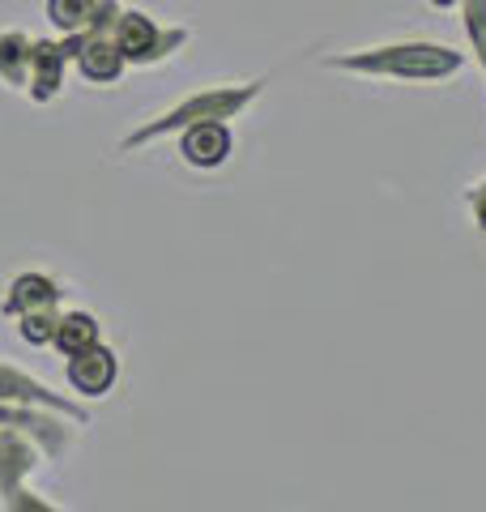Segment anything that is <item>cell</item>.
<instances>
[{"instance_id":"obj_1","label":"cell","mask_w":486,"mask_h":512,"mask_svg":"<svg viewBox=\"0 0 486 512\" xmlns=\"http://www.w3.org/2000/svg\"><path fill=\"white\" fill-rule=\"evenodd\" d=\"M333 69L371 73V77H405V82H440L452 77L465 64L461 52L440 43H393V47H371L359 56H333Z\"/></svg>"},{"instance_id":"obj_3","label":"cell","mask_w":486,"mask_h":512,"mask_svg":"<svg viewBox=\"0 0 486 512\" xmlns=\"http://www.w3.org/2000/svg\"><path fill=\"white\" fill-rule=\"evenodd\" d=\"M69 380H73V389L90 393V397L107 393L111 380H116V355H111V350H103V346L77 350L73 363H69Z\"/></svg>"},{"instance_id":"obj_7","label":"cell","mask_w":486,"mask_h":512,"mask_svg":"<svg viewBox=\"0 0 486 512\" xmlns=\"http://www.w3.org/2000/svg\"><path fill=\"white\" fill-rule=\"evenodd\" d=\"M120 26V52L124 56H133V60H145V56H158V35H154V26L141 18V13H124V18L116 22Z\"/></svg>"},{"instance_id":"obj_4","label":"cell","mask_w":486,"mask_h":512,"mask_svg":"<svg viewBox=\"0 0 486 512\" xmlns=\"http://www.w3.org/2000/svg\"><path fill=\"white\" fill-rule=\"evenodd\" d=\"M231 154V133L218 124V120H205V124H188L184 133V158L197 167H214Z\"/></svg>"},{"instance_id":"obj_6","label":"cell","mask_w":486,"mask_h":512,"mask_svg":"<svg viewBox=\"0 0 486 512\" xmlns=\"http://www.w3.org/2000/svg\"><path fill=\"white\" fill-rule=\"evenodd\" d=\"M56 299H60L56 282H47L39 274H26V278L13 282V295L5 303V312H39V308H52Z\"/></svg>"},{"instance_id":"obj_13","label":"cell","mask_w":486,"mask_h":512,"mask_svg":"<svg viewBox=\"0 0 486 512\" xmlns=\"http://www.w3.org/2000/svg\"><path fill=\"white\" fill-rule=\"evenodd\" d=\"M47 9H52V18H56L60 30H77V26H86L94 0H52Z\"/></svg>"},{"instance_id":"obj_15","label":"cell","mask_w":486,"mask_h":512,"mask_svg":"<svg viewBox=\"0 0 486 512\" xmlns=\"http://www.w3.org/2000/svg\"><path fill=\"white\" fill-rule=\"evenodd\" d=\"M469 210H474L478 231H486V180L478 188H469Z\"/></svg>"},{"instance_id":"obj_8","label":"cell","mask_w":486,"mask_h":512,"mask_svg":"<svg viewBox=\"0 0 486 512\" xmlns=\"http://www.w3.org/2000/svg\"><path fill=\"white\" fill-rule=\"evenodd\" d=\"M81 73L94 77V82H111V77L120 73V47H111L94 35L86 47H81Z\"/></svg>"},{"instance_id":"obj_2","label":"cell","mask_w":486,"mask_h":512,"mask_svg":"<svg viewBox=\"0 0 486 512\" xmlns=\"http://www.w3.org/2000/svg\"><path fill=\"white\" fill-rule=\"evenodd\" d=\"M256 94H261V82H256V86H243V90H201V94H192L188 103H180L175 111H167V116H162V120H154V124L137 128V133L124 141V150H133V146H141V141H150V137L175 133V128H188V124L226 120V116H235L239 107H248V103L256 99Z\"/></svg>"},{"instance_id":"obj_10","label":"cell","mask_w":486,"mask_h":512,"mask_svg":"<svg viewBox=\"0 0 486 512\" xmlns=\"http://www.w3.org/2000/svg\"><path fill=\"white\" fill-rule=\"evenodd\" d=\"M60 52L64 47H52V43H39L30 60H35V99H47V94L60 90Z\"/></svg>"},{"instance_id":"obj_11","label":"cell","mask_w":486,"mask_h":512,"mask_svg":"<svg viewBox=\"0 0 486 512\" xmlns=\"http://www.w3.org/2000/svg\"><path fill=\"white\" fill-rule=\"evenodd\" d=\"M30 47L22 35H0V77L13 86H22L26 82V64H30Z\"/></svg>"},{"instance_id":"obj_5","label":"cell","mask_w":486,"mask_h":512,"mask_svg":"<svg viewBox=\"0 0 486 512\" xmlns=\"http://www.w3.org/2000/svg\"><path fill=\"white\" fill-rule=\"evenodd\" d=\"M0 397H18V402H43V406H56L60 414H69V419H77V423H86V410H77L73 402H64V397H52L39 380H30V376L18 372V367H5V363H0Z\"/></svg>"},{"instance_id":"obj_16","label":"cell","mask_w":486,"mask_h":512,"mask_svg":"<svg viewBox=\"0 0 486 512\" xmlns=\"http://www.w3.org/2000/svg\"><path fill=\"white\" fill-rule=\"evenodd\" d=\"M431 5H440V9H448V5H457V0H431Z\"/></svg>"},{"instance_id":"obj_14","label":"cell","mask_w":486,"mask_h":512,"mask_svg":"<svg viewBox=\"0 0 486 512\" xmlns=\"http://www.w3.org/2000/svg\"><path fill=\"white\" fill-rule=\"evenodd\" d=\"M52 333H56V316L52 308H39V312H22V338L26 342H52Z\"/></svg>"},{"instance_id":"obj_9","label":"cell","mask_w":486,"mask_h":512,"mask_svg":"<svg viewBox=\"0 0 486 512\" xmlns=\"http://www.w3.org/2000/svg\"><path fill=\"white\" fill-rule=\"evenodd\" d=\"M56 346L64 350V355H77V350H86V346H94L99 342V325H94V316H64L60 325H56Z\"/></svg>"},{"instance_id":"obj_12","label":"cell","mask_w":486,"mask_h":512,"mask_svg":"<svg viewBox=\"0 0 486 512\" xmlns=\"http://www.w3.org/2000/svg\"><path fill=\"white\" fill-rule=\"evenodd\" d=\"M465 35L474 43V56L486 73V0H465Z\"/></svg>"}]
</instances>
